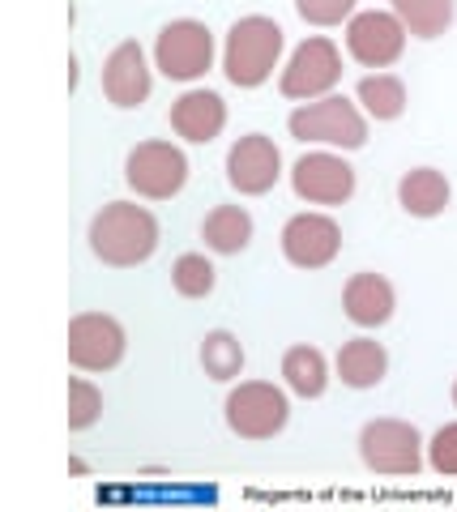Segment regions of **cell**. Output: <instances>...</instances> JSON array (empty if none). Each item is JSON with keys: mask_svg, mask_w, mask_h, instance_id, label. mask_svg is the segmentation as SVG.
<instances>
[{"mask_svg": "<svg viewBox=\"0 0 457 512\" xmlns=\"http://www.w3.org/2000/svg\"><path fill=\"white\" fill-rule=\"evenodd\" d=\"M159 248V218L137 201L103 205L90 222V252L112 269H133Z\"/></svg>", "mask_w": 457, "mask_h": 512, "instance_id": "cell-1", "label": "cell"}, {"mask_svg": "<svg viewBox=\"0 0 457 512\" xmlns=\"http://www.w3.org/2000/svg\"><path fill=\"white\" fill-rule=\"evenodd\" d=\"M278 56H282V26L274 18H240L231 26L227 47H223V73L231 86L240 90H257L270 82V73L278 69Z\"/></svg>", "mask_w": 457, "mask_h": 512, "instance_id": "cell-2", "label": "cell"}, {"mask_svg": "<svg viewBox=\"0 0 457 512\" xmlns=\"http://www.w3.org/2000/svg\"><path fill=\"white\" fill-rule=\"evenodd\" d=\"M291 137L295 141H317V146H338V150H359L368 146V120L351 99L342 94H325V99H312L304 107L291 111Z\"/></svg>", "mask_w": 457, "mask_h": 512, "instance_id": "cell-3", "label": "cell"}, {"mask_svg": "<svg viewBox=\"0 0 457 512\" xmlns=\"http://www.w3.org/2000/svg\"><path fill=\"white\" fill-rule=\"evenodd\" d=\"M359 457L372 474L385 478H415L423 466V436L415 423L402 419H372L359 431Z\"/></svg>", "mask_w": 457, "mask_h": 512, "instance_id": "cell-4", "label": "cell"}, {"mask_svg": "<svg viewBox=\"0 0 457 512\" xmlns=\"http://www.w3.org/2000/svg\"><path fill=\"white\" fill-rule=\"evenodd\" d=\"M154 64H159V73L171 77V82H197V77H206L214 64L210 26L193 18L167 22L159 30V39H154Z\"/></svg>", "mask_w": 457, "mask_h": 512, "instance_id": "cell-5", "label": "cell"}, {"mask_svg": "<svg viewBox=\"0 0 457 512\" xmlns=\"http://www.w3.org/2000/svg\"><path fill=\"white\" fill-rule=\"evenodd\" d=\"M124 184L146 201H171L188 184V158L171 141H141L124 158Z\"/></svg>", "mask_w": 457, "mask_h": 512, "instance_id": "cell-6", "label": "cell"}, {"mask_svg": "<svg viewBox=\"0 0 457 512\" xmlns=\"http://www.w3.org/2000/svg\"><path fill=\"white\" fill-rule=\"evenodd\" d=\"M338 82H342V56H338L334 39L312 35L291 52L287 69L278 77V90L295 103H312V99H325Z\"/></svg>", "mask_w": 457, "mask_h": 512, "instance_id": "cell-7", "label": "cell"}, {"mask_svg": "<svg viewBox=\"0 0 457 512\" xmlns=\"http://www.w3.org/2000/svg\"><path fill=\"white\" fill-rule=\"evenodd\" d=\"M223 410H227V427L240 440H274L291 419L287 393L265 380H248L240 389H231Z\"/></svg>", "mask_w": 457, "mask_h": 512, "instance_id": "cell-8", "label": "cell"}, {"mask_svg": "<svg viewBox=\"0 0 457 512\" xmlns=\"http://www.w3.org/2000/svg\"><path fill=\"white\" fill-rule=\"evenodd\" d=\"M124 325L107 312H82L69 320V363L77 372H112L124 359Z\"/></svg>", "mask_w": 457, "mask_h": 512, "instance_id": "cell-9", "label": "cell"}, {"mask_svg": "<svg viewBox=\"0 0 457 512\" xmlns=\"http://www.w3.org/2000/svg\"><path fill=\"white\" fill-rule=\"evenodd\" d=\"M406 35L411 30L402 26L398 13L368 9V13H355L351 26H346V52H351L355 64H364V69H389V64L402 60Z\"/></svg>", "mask_w": 457, "mask_h": 512, "instance_id": "cell-10", "label": "cell"}, {"mask_svg": "<svg viewBox=\"0 0 457 512\" xmlns=\"http://www.w3.org/2000/svg\"><path fill=\"white\" fill-rule=\"evenodd\" d=\"M291 188L308 205H346L355 197V167L329 150L304 154L291 167Z\"/></svg>", "mask_w": 457, "mask_h": 512, "instance_id": "cell-11", "label": "cell"}, {"mask_svg": "<svg viewBox=\"0 0 457 512\" xmlns=\"http://www.w3.org/2000/svg\"><path fill=\"white\" fill-rule=\"evenodd\" d=\"M342 252V231L329 214H295L282 227V256L295 269H325Z\"/></svg>", "mask_w": 457, "mask_h": 512, "instance_id": "cell-12", "label": "cell"}, {"mask_svg": "<svg viewBox=\"0 0 457 512\" xmlns=\"http://www.w3.org/2000/svg\"><path fill=\"white\" fill-rule=\"evenodd\" d=\"M282 175V154L265 133H248L227 150V180L244 197H261L270 192Z\"/></svg>", "mask_w": 457, "mask_h": 512, "instance_id": "cell-13", "label": "cell"}, {"mask_svg": "<svg viewBox=\"0 0 457 512\" xmlns=\"http://www.w3.org/2000/svg\"><path fill=\"white\" fill-rule=\"evenodd\" d=\"M150 86H154V77H150V64H146V52H141V43L133 39H124L112 56H107L103 64V94H107V103L112 107H141L150 99Z\"/></svg>", "mask_w": 457, "mask_h": 512, "instance_id": "cell-14", "label": "cell"}, {"mask_svg": "<svg viewBox=\"0 0 457 512\" xmlns=\"http://www.w3.org/2000/svg\"><path fill=\"white\" fill-rule=\"evenodd\" d=\"M171 128L193 146H210L227 128V103L214 90H188L171 103Z\"/></svg>", "mask_w": 457, "mask_h": 512, "instance_id": "cell-15", "label": "cell"}, {"mask_svg": "<svg viewBox=\"0 0 457 512\" xmlns=\"http://www.w3.org/2000/svg\"><path fill=\"white\" fill-rule=\"evenodd\" d=\"M342 308L359 329H381L385 320L393 316V308H398V299H393L389 278L355 274L351 282H346V291H342Z\"/></svg>", "mask_w": 457, "mask_h": 512, "instance_id": "cell-16", "label": "cell"}, {"mask_svg": "<svg viewBox=\"0 0 457 512\" xmlns=\"http://www.w3.org/2000/svg\"><path fill=\"white\" fill-rule=\"evenodd\" d=\"M398 205L411 218H436L449 205V180L436 167H415L402 175L398 184Z\"/></svg>", "mask_w": 457, "mask_h": 512, "instance_id": "cell-17", "label": "cell"}, {"mask_svg": "<svg viewBox=\"0 0 457 512\" xmlns=\"http://www.w3.org/2000/svg\"><path fill=\"white\" fill-rule=\"evenodd\" d=\"M389 372V355L381 342L372 338H355L338 350V380L346 389H376Z\"/></svg>", "mask_w": 457, "mask_h": 512, "instance_id": "cell-18", "label": "cell"}, {"mask_svg": "<svg viewBox=\"0 0 457 512\" xmlns=\"http://www.w3.org/2000/svg\"><path fill=\"white\" fill-rule=\"evenodd\" d=\"M201 239H206V248L218 256H240L252 239V214L244 205H218V210H210L206 222H201Z\"/></svg>", "mask_w": 457, "mask_h": 512, "instance_id": "cell-19", "label": "cell"}, {"mask_svg": "<svg viewBox=\"0 0 457 512\" xmlns=\"http://www.w3.org/2000/svg\"><path fill=\"white\" fill-rule=\"evenodd\" d=\"M282 376H287V389L299 397H321L325 384H329V363L317 346H291L282 355Z\"/></svg>", "mask_w": 457, "mask_h": 512, "instance_id": "cell-20", "label": "cell"}, {"mask_svg": "<svg viewBox=\"0 0 457 512\" xmlns=\"http://www.w3.org/2000/svg\"><path fill=\"white\" fill-rule=\"evenodd\" d=\"M415 39H440L453 26V0H389Z\"/></svg>", "mask_w": 457, "mask_h": 512, "instance_id": "cell-21", "label": "cell"}, {"mask_svg": "<svg viewBox=\"0 0 457 512\" xmlns=\"http://www.w3.org/2000/svg\"><path fill=\"white\" fill-rule=\"evenodd\" d=\"M359 103L372 120H398L406 111V86L393 73H372L359 82Z\"/></svg>", "mask_w": 457, "mask_h": 512, "instance_id": "cell-22", "label": "cell"}, {"mask_svg": "<svg viewBox=\"0 0 457 512\" xmlns=\"http://www.w3.org/2000/svg\"><path fill=\"white\" fill-rule=\"evenodd\" d=\"M201 367H206L210 380H235L244 372V346H240V338L227 333V329L206 333V342H201Z\"/></svg>", "mask_w": 457, "mask_h": 512, "instance_id": "cell-23", "label": "cell"}, {"mask_svg": "<svg viewBox=\"0 0 457 512\" xmlns=\"http://www.w3.org/2000/svg\"><path fill=\"white\" fill-rule=\"evenodd\" d=\"M171 286L184 299H206L214 291V265L201 252H184L176 265H171Z\"/></svg>", "mask_w": 457, "mask_h": 512, "instance_id": "cell-24", "label": "cell"}, {"mask_svg": "<svg viewBox=\"0 0 457 512\" xmlns=\"http://www.w3.org/2000/svg\"><path fill=\"white\" fill-rule=\"evenodd\" d=\"M103 414V393L86 376L69 380V431H90Z\"/></svg>", "mask_w": 457, "mask_h": 512, "instance_id": "cell-25", "label": "cell"}, {"mask_svg": "<svg viewBox=\"0 0 457 512\" xmlns=\"http://www.w3.org/2000/svg\"><path fill=\"white\" fill-rule=\"evenodd\" d=\"M295 9L312 26H338L346 18H355V0H295Z\"/></svg>", "mask_w": 457, "mask_h": 512, "instance_id": "cell-26", "label": "cell"}, {"mask_svg": "<svg viewBox=\"0 0 457 512\" xmlns=\"http://www.w3.org/2000/svg\"><path fill=\"white\" fill-rule=\"evenodd\" d=\"M428 461H432V470L436 474H445V478H457V423H445L432 436L428 444Z\"/></svg>", "mask_w": 457, "mask_h": 512, "instance_id": "cell-27", "label": "cell"}, {"mask_svg": "<svg viewBox=\"0 0 457 512\" xmlns=\"http://www.w3.org/2000/svg\"><path fill=\"white\" fill-rule=\"evenodd\" d=\"M453 406H457V384H453Z\"/></svg>", "mask_w": 457, "mask_h": 512, "instance_id": "cell-28", "label": "cell"}]
</instances>
